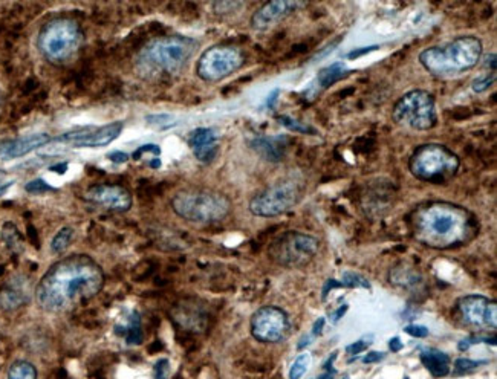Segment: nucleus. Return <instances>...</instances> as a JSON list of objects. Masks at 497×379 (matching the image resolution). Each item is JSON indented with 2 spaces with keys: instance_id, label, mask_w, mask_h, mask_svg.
I'll use <instances>...</instances> for the list:
<instances>
[{
  "instance_id": "1",
  "label": "nucleus",
  "mask_w": 497,
  "mask_h": 379,
  "mask_svg": "<svg viewBox=\"0 0 497 379\" xmlns=\"http://www.w3.org/2000/svg\"><path fill=\"white\" fill-rule=\"evenodd\" d=\"M105 286L101 266L86 254L60 258L40 279L36 301L51 314L67 312L95 297Z\"/></svg>"
},
{
  "instance_id": "2",
  "label": "nucleus",
  "mask_w": 497,
  "mask_h": 379,
  "mask_svg": "<svg viewBox=\"0 0 497 379\" xmlns=\"http://www.w3.org/2000/svg\"><path fill=\"white\" fill-rule=\"evenodd\" d=\"M415 232L416 237L428 246H455L464 244L471 234V216L460 206L435 202L416 213Z\"/></svg>"
},
{
  "instance_id": "3",
  "label": "nucleus",
  "mask_w": 497,
  "mask_h": 379,
  "mask_svg": "<svg viewBox=\"0 0 497 379\" xmlns=\"http://www.w3.org/2000/svg\"><path fill=\"white\" fill-rule=\"evenodd\" d=\"M482 57V41L475 36H462L442 46L423 51L419 62L435 77H455L473 69Z\"/></svg>"
},
{
  "instance_id": "4",
  "label": "nucleus",
  "mask_w": 497,
  "mask_h": 379,
  "mask_svg": "<svg viewBox=\"0 0 497 379\" xmlns=\"http://www.w3.org/2000/svg\"><path fill=\"white\" fill-rule=\"evenodd\" d=\"M198 46V41L190 37H161L143 49L138 63L143 71L149 74L176 75L190 62Z\"/></svg>"
},
{
  "instance_id": "5",
  "label": "nucleus",
  "mask_w": 497,
  "mask_h": 379,
  "mask_svg": "<svg viewBox=\"0 0 497 379\" xmlns=\"http://www.w3.org/2000/svg\"><path fill=\"white\" fill-rule=\"evenodd\" d=\"M171 208L179 218L193 223L224 220L231 211V201L224 193L207 188H184L173 196Z\"/></svg>"
},
{
  "instance_id": "6",
  "label": "nucleus",
  "mask_w": 497,
  "mask_h": 379,
  "mask_svg": "<svg viewBox=\"0 0 497 379\" xmlns=\"http://www.w3.org/2000/svg\"><path fill=\"white\" fill-rule=\"evenodd\" d=\"M83 41L84 34L79 23L69 17H57L41 27L37 37V49L46 62L63 65L77 55Z\"/></svg>"
},
{
  "instance_id": "7",
  "label": "nucleus",
  "mask_w": 497,
  "mask_h": 379,
  "mask_svg": "<svg viewBox=\"0 0 497 379\" xmlns=\"http://www.w3.org/2000/svg\"><path fill=\"white\" fill-rule=\"evenodd\" d=\"M459 166L460 162L456 154L439 144L421 145L409 162L415 178L433 184L447 182L456 175Z\"/></svg>"
},
{
  "instance_id": "8",
  "label": "nucleus",
  "mask_w": 497,
  "mask_h": 379,
  "mask_svg": "<svg viewBox=\"0 0 497 379\" xmlns=\"http://www.w3.org/2000/svg\"><path fill=\"white\" fill-rule=\"evenodd\" d=\"M392 118L401 127L412 131H430L436 126L435 100L425 91L409 92L393 107Z\"/></svg>"
},
{
  "instance_id": "9",
  "label": "nucleus",
  "mask_w": 497,
  "mask_h": 379,
  "mask_svg": "<svg viewBox=\"0 0 497 379\" xmlns=\"http://www.w3.org/2000/svg\"><path fill=\"white\" fill-rule=\"evenodd\" d=\"M319 240L303 232L288 231L284 236L274 240L268 254L271 260L286 268H300L314 260L319 253Z\"/></svg>"
},
{
  "instance_id": "10",
  "label": "nucleus",
  "mask_w": 497,
  "mask_h": 379,
  "mask_svg": "<svg viewBox=\"0 0 497 379\" xmlns=\"http://www.w3.org/2000/svg\"><path fill=\"white\" fill-rule=\"evenodd\" d=\"M302 197V188L294 179H284L257 193L250 201V211L257 218H276L289 211Z\"/></svg>"
},
{
  "instance_id": "11",
  "label": "nucleus",
  "mask_w": 497,
  "mask_h": 379,
  "mask_svg": "<svg viewBox=\"0 0 497 379\" xmlns=\"http://www.w3.org/2000/svg\"><path fill=\"white\" fill-rule=\"evenodd\" d=\"M245 63V55L239 48L230 45L211 46L199 57L196 74L207 83H218L237 72Z\"/></svg>"
},
{
  "instance_id": "12",
  "label": "nucleus",
  "mask_w": 497,
  "mask_h": 379,
  "mask_svg": "<svg viewBox=\"0 0 497 379\" xmlns=\"http://www.w3.org/2000/svg\"><path fill=\"white\" fill-rule=\"evenodd\" d=\"M289 332V320L285 311L276 306H263L251 318L253 337L267 344L284 341Z\"/></svg>"
},
{
  "instance_id": "13",
  "label": "nucleus",
  "mask_w": 497,
  "mask_h": 379,
  "mask_svg": "<svg viewBox=\"0 0 497 379\" xmlns=\"http://www.w3.org/2000/svg\"><path fill=\"white\" fill-rule=\"evenodd\" d=\"M123 132V123L114 121L101 127H83L79 131L65 133L57 141L66 142L75 149H101L112 144Z\"/></svg>"
},
{
  "instance_id": "14",
  "label": "nucleus",
  "mask_w": 497,
  "mask_h": 379,
  "mask_svg": "<svg viewBox=\"0 0 497 379\" xmlns=\"http://www.w3.org/2000/svg\"><path fill=\"white\" fill-rule=\"evenodd\" d=\"M84 199L93 206L112 213H126L133 204L132 193L118 184L93 185L84 193Z\"/></svg>"
},
{
  "instance_id": "15",
  "label": "nucleus",
  "mask_w": 497,
  "mask_h": 379,
  "mask_svg": "<svg viewBox=\"0 0 497 379\" xmlns=\"http://www.w3.org/2000/svg\"><path fill=\"white\" fill-rule=\"evenodd\" d=\"M458 311L467 326L471 327H497L496 301L482 295H468L459 300Z\"/></svg>"
},
{
  "instance_id": "16",
  "label": "nucleus",
  "mask_w": 497,
  "mask_h": 379,
  "mask_svg": "<svg viewBox=\"0 0 497 379\" xmlns=\"http://www.w3.org/2000/svg\"><path fill=\"white\" fill-rule=\"evenodd\" d=\"M302 6L300 2H293V0H274L262 5L251 17V27L256 31H267L272 27H276L286 17L294 13L297 8Z\"/></svg>"
},
{
  "instance_id": "17",
  "label": "nucleus",
  "mask_w": 497,
  "mask_h": 379,
  "mask_svg": "<svg viewBox=\"0 0 497 379\" xmlns=\"http://www.w3.org/2000/svg\"><path fill=\"white\" fill-rule=\"evenodd\" d=\"M53 141L48 133H32L25 135L20 138H14V140H8L0 142V159L10 161L17 159L22 157H27L28 153L37 150L40 147H45L46 144Z\"/></svg>"
},
{
  "instance_id": "18",
  "label": "nucleus",
  "mask_w": 497,
  "mask_h": 379,
  "mask_svg": "<svg viewBox=\"0 0 497 379\" xmlns=\"http://www.w3.org/2000/svg\"><path fill=\"white\" fill-rule=\"evenodd\" d=\"M188 145H190L196 159L204 164H210L218 154L219 140L216 132H214L213 128L201 127L190 133V138H188Z\"/></svg>"
},
{
  "instance_id": "19",
  "label": "nucleus",
  "mask_w": 497,
  "mask_h": 379,
  "mask_svg": "<svg viewBox=\"0 0 497 379\" xmlns=\"http://www.w3.org/2000/svg\"><path fill=\"white\" fill-rule=\"evenodd\" d=\"M251 147L256 150L257 154H260L265 161L280 162L285 158L286 153V140L281 136H260L253 140Z\"/></svg>"
},
{
  "instance_id": "20",
  "label": "nucleus",
  "mask_w": 497,
  "mask_h": 379,
  "mask_svg": "<svg viewBox=\"0 0 497 379\" xmlns=\"http://www.w3.org/2000/svg\"><path fill=\"white\" fill-rule=\"evenodd\" d=\"M424 367L436 378H444L450 373V358L444 352L436 349H427L421 353Z\"/></svg>"
},
{
  "instance_id": "21",
  "label": "nucleus",
  "mask_w": 497,
  "mask_h": 379,
  "mask_svg": "<svg viewBox=\"0 0 497 379\" xmlns=\"http://www.w3.org/2000/svg\"><path fill=\"white\" fill-rule=\"evenodd\" d=\"M175 320L181 326L188 327V329L201 331L205 326V321H207V315L199 311L194 305H181L176 306Z\"/></svg>"
},
{
  "instance_id": "22",
  "label": "nucleus",
  "mask_w": 497,
  "mask_h": 379,
  "mask_svg": "<svg viewBox=\"0 0 497 379\" xmlns=\"http://www.w3.org/2000/svg\"><path fill=\"white\" fill-rule=\"evenodd\" d=\"M25 301H27V297H25V294L19 288L6 284V286L0 289V309H2V311H15V309H19L25 305Z\"/></svg>"
},
{
  "instance_id": "23",
  "label": "nucleus",
  "mask_w": 497,
  "mask_h": 379,
  "mask_svg": "<svg viewBox=\"0 0 497 379\" xmlns=\"http://www.w3.org/2000/svg\"><path fill=\"white\" fill-rule=\"evenodd\" d=\"M8 379H37V368L29 361L17 359L8 368Z\"/></svg>"
},
{
  "instance_id": "24",
  "label": "nucleus",
  "mask_w": 497,
  "mask_h": 379,
  "mask_svg": "<svg viewBox=\"0 0 497 379\" xmlns=\"http://www.w3.org/2000/svg\"><path fill=\"white\" fill-rule=\"evenodd\" d=\"M346 66L343 63H333L328 67H324L319 74V83L322 88H329L333 83L341 80L343 77H346Z\"/></svg>"
},
{
  "instance_id": "25",
  "label": "nucleus",
  "mask_w": 497,
  "mask_h": 379,
  "mask_svg": "<svg viewBox=\"0 0 497 379\" xmlns=\"http://www.w3.org/2000/svg\"><path fill=\"white\" fill-rule=\"evenodd\" d=\"M2 240L5 242V245L11 249V251H14V253L22 251L23 240H22L19 230H17L13 223L8 222L2 227Z\"/></svg>"
},
{
  "instance_id": "26",
  "label": "nucleus",
  "mask_w": 497,
  "mask_h": 379,
  "mask_svg": "<svg viewBox=\"0 0 497 379\" xmlns=\"http://www.w3.org/2000/svg\"><path fill=\"white\" fill-rule=\"evenodd\" d=\"M74 240V230L71 227H65L60 230L51 242V251L54 254H63Z\"/></svg>"
},
{
  "instance_id": "27",
  "label": "nucleus",
  "mask_w": 497,
  "mask_h": 379,
  "mask_svg": "<svg viewBox=\"0 0 497 379\" xmlns=\"http://www.w3.org/2000/svg\"><path fill=\"white\" fill-rule=\"evenodd\" d=\"M312 364V357L311 353H302V355H298L297 359L294 361L293 367L289 370V379H300L303 375H306L307 370H310Z\"/></svg>"
},
{
  "instance_id": "28",
  "label": "nucleus",
  "mask_w": 497,
  "mask_h": 379,
  "mask_svg": "<svg viewBox=\"0 0 497 379\" xmlns=\"http://www.w3.org/2000/svg\"><path fill=\"white\" fill-rule=\"evenodd\" d=\"M143 341V331H141V320L138 312H133L131 320H128L127 327V343L128 344H141Z\"/></svg>"
},
{
  "instance_id": "29",
  "label": "nucleus",
  "mask_w": 497,
  "mask_h": 379,
  "mask_svg": "<svg viewBox=\"0 0 497 379\" xmlns=\"http://www.w3.org/2000/svg\"><path fill=\"white\" fill-rule=\"evenodd\" d=\"M341 284H343V286H347V288H364V289H371V283L367 281L364 277H362V275H359V274H355V272H352V271L343 272Z\"/></svg>"
},
{
  "instance_id": "30",
  "label": "nucleus",
  "mask_w": 497,
  "mask_h": 379,
  "mask_svg": "<svg viewBox=\"0 0 497 379\" xmlns=\"http://www.w3.org/2000/svg\"><path fill=\"white\" fill-rule=\"evenodd\" d=\"M279 121H280V124H284L286 128H289L291 132H296V133H314V128H311L310 126H303L302 123L296 121V119H293L291 117H280Z\"/></svg>"
},
{
  "instance_id": "31",
  "label": "nucleus",
  "mask_w": 497,
  "mask_h": 379,
  "mask_svg": "<svg viewBox=\"0 0 497 379\" xmlns=\"http://www.w3.org/2000/svg\"><path fill=\"white\" fill-rule=\"evenodd\" d=\"M494 81H496V74L485 75V77H479V79L475 80L473 84H471V88H473L475 92L481 93V92H485L486 89H490V86H491Z\"/></svg>"
},
{
  "instance_id": "32",
  "label": "nucleus",
  "mask_w": 497,
  "mask_h": 379,
  "mask_svg": "<svg viewBox=\"0 0 497 379\" xmlns=\"http://www.w3.org/2000/svg\"><path fill=\"white\" fill-rule=\"evenodd\" d=\"M25 190H27V192L31 194H41V193L51 192L53 187H49L43 179H36V180H31V182L25 185Z\"/></svg>"
},
{
  "instance_id": "33",
  "label": "nucleus",
  "mask_w": 497,
  "mask_h": 379,
  "mask_svg": "<svg viewBox=\"0 0 497 379\" xmlns=\"http://www.w3.org/2000/svg\"><path fill=\"white\" fill-rule=\"evenodd\" d=\"M153 373H155V379H167L168 373H170V363L168 359H159L158 363L155 364V370H153Z\"/></svg>"
},
{
  "instance_id": "34",
  "label": "nucleus",
  "mask_w": 497,
  "mask_h": 379,
  "mask_svg": "<svg viewBox=\"0 0 497 379\" xmlns=\"http://www.w3.org/2000/svg\"><path fill=\"white\" fill-rule=\"evenodd\" d=\"M484 364H486V361H471L468 358H460L455 363L456 368H459V370H471V368H476V367L484 366Z\"/></svg>"
},
{
  "instance_id": "35",
  "label": "nucleus",
  "mask_w": 497,
  "mask_h": 379,
  "mask_svg": "<svg viewBox=\"0 0 497 379\" xmlns=\"http://www.w3.org/2000/svg\"><path fill=\"white\" fill-rule=\"evenodd\" d=\"M404 331H406V333L412 335V337H415V338H425V337H428V329L424 326L412 324V326H407Z\"/></svg>"
},
{
  "instance_id": "36",
  "label": "nucleus",
  "mask_w": 497,
  "mask_h": 379,
  "mask_svg": "<svg viewBox=\"0 0 497 379\" xmlns=\"http://www.w3.org/2000/svg\"><path fill=\"white\" fill-rule=\"evenodd\" d=\"M241 6V4H237V2H219V4H214L213 8H214V11H218L219 14H227V13H233L236 8Z\"/></svg>"
},
{
  "instance_id": "37",
  "label": "nucleus",
  "mask_w": 497,
  "mask_h": 379,
  "mask_svg": "<svg viewBox=\"0 0 497 379\" xmlns=\"http://www.w3.org/2000/svg\"><path fill=\"white\" fill-rule=\"evenodd\" d=\"M369 341H366V340H359L354 344H350L349 347H346V352L349 353V355H358V353H362L364 352L367 347H369Z\"/></svg>"
},
{
  "instance_id": "38",
  "label": "nucleus",
  "mask_w": 497,
  "mask_h": 379,
  "mask_svg": "<svg viewBox=\"0 0 497 379\" xmlns=\"http://www.w3.org/2000/svg\"><path fill=\"white\" fill-rule=\"evenodd\" d=\"M381 359H384V353H381V352H371L369 355L363 358V363L372 364V363H378V361H381Z\"/></svg>"
},
{
  "instance_id": "39",
  "label": "nucleus",
  "mask_w": 497,
  "mask_h": 379,
  "mask_svg": "<svg viewBox=\"0 0 497 379\" xmlns=\"http://www.w3.org/2000/svg\"><path fill=\"white\" fill-rule=\"evenodd\" d=\"M375 49H378V46H369V48H362V49H358V51H352V53H350V54L347 55V58H349V60H354V58H358V57H362V55H364V54H369V53H372V51H375Z\"/></svg>"
},
{
  "instance_id": "40",
  "label": "nucleus",
  "mask_w": 497,
  "mask_h": 379,
  "mask_svg": "<svg viewBox=\"0 0 497 379\" xmlns=\"http://www.w3.org/2000/svg\"><path fill=\"white\" fill-rule=\"evenodd\" d=\"M6 178H8L6 171L4 168H0V196H2L13 184V182H6Z\"/></svg>"
},
{
  "instance_id": "41",
  "label": "nucleus",
  "mask_w": 497,
  "mask_h": 379,
  "mask_svg": "<svg viewBox=\"0 0 497 379\" xmlns=\"http://www.w3.org/2000/svg\"><path fill=\"white\" fill-rule=\"evenodd\" d=\"M145 152H152V153H157V154H159V153H161V150H159L158 145L149 144V145H143L141 149H138V152H136V153L133 154V158H138L141 153H145Z\"/></svg>"
},
{
  "instance_id": "42",
  "label": "nucleus",
  "mask_w": 497,
  "mask_h": 379,
  "mask_svg": "<svg viewBox=\"0 0 497 379\" xmlns=\"http://www.w3.org/2000/svg\"><path fill=\"white\" fill-rule=\"evenodd\" d=\"M109 159L112 161V162L121 164V162H126V161L128 159V157H127L126 153H123V152H114V153L109 154Z\"/></svg>"
},
{
  "instance_id": "43",
  "label": "nucleus",
  "mask_w": 497,
  "mask_h": 379,
  "mask_svg": "<svg viewBox=\"0 0 497 379\" xmlns=\"http://www.w3.org/2000/svg\"><path fill=\"white\" fill-rule=\"evenodd\" d=\"M341 286H343L341 281H337V280H328V281H326V286H324V289H323V298L328 295V291H329V289L332 291L333 288H341Z\"/></svg>"
},
{
  "instance_id": "44",
  "label": "nucleus",
  "mask_w": 497,
  "mask_h": 379,
  "mask_svg": "<svg viewBox=\"0 0 497 379\" xmlns=\"http://www.w3.org/2000/svg\"><path fill=\"white\" fill-rule=\"evenodd\" d=\"M346 312H347V305H343V306H340V307H338V311H337V312H333V314L331 315L332 321H333V323L340 321V318H341L343 315H345Z\"/></svg>"
},
{
  "instance_id": "45",
  "label": "nucleus",
  "mask_w": 497,
  "mask_h": 379,
  "mask_svg": "<svg viewBox=\"0 0 497 379\" xmlns=\"http://www.w3.org/2000/svg\"><path fill=\"white\" fill-rule=\"evenodd\" d=\"M389 346H390V350H392V352H399V350L402 349V346H404V344L401 343V340H399L398 337H395V338L390 340Z\"/></svg>"
},
{
  "instance_id": "46",
  "label": "nucleus",
  "mask_w": 497,
  "mask_h": 379,
  "mask_svg": "<svg viewBox=\"0 0 497 379\" xmlns=\"http://www.w3.org/2000/svg\"><path fill=\"white\" fill-rule=\"evenodd\" d=\"M323 326H324V318H320L319 321H315L314 329H312V335H314V337H319V335H320L322 331H323Z\"/></svg>"
},
{
  "instance_id": "47",
  "label": "nucleus",
  "mask_w": 497,
  "mask_h": 379,
  "mask_svg": "<svg viewBox=\"0 0 497 379\" xmlns=\"http://www.w3.org/2000/svg\"><path fill=\"white\" fill-rule=\"evenodd\" d=\"M277 95H279V91L276 89V91H274L271 95H270V97H268V106L270 107H272V105H274V101H276L277 100Z\"/></svg>"
},
{
  "instance_id": "48",
  "label": "nucleus",
  "mask_w": 497,
  "mask_h": 379,
  "mask_svg": "<svg viewBox=\"0 0 497 379\" xmlns=\"http://www.w3.org/2000/svg\"><path fill=\"white\" fill-rule=\"evenodd\" d=\"M333 376H336V372H326V373H323L319 379H333Z\"/></svg>"
},
{
  "instance_id": "49",
  "label": "nucleus",
  "mask_w": 497,
  "mask_h": 379,
  "mask_svg": "<svg viewBox=\"0 0 497 379\" xmlns=\"http://www.w3.org/2000/svg\"><path fill=\"white\" fill-rule=\"evenodd\" d=\"M404 379H409V378H404Z\"/></svg>"
}]
</instances>
